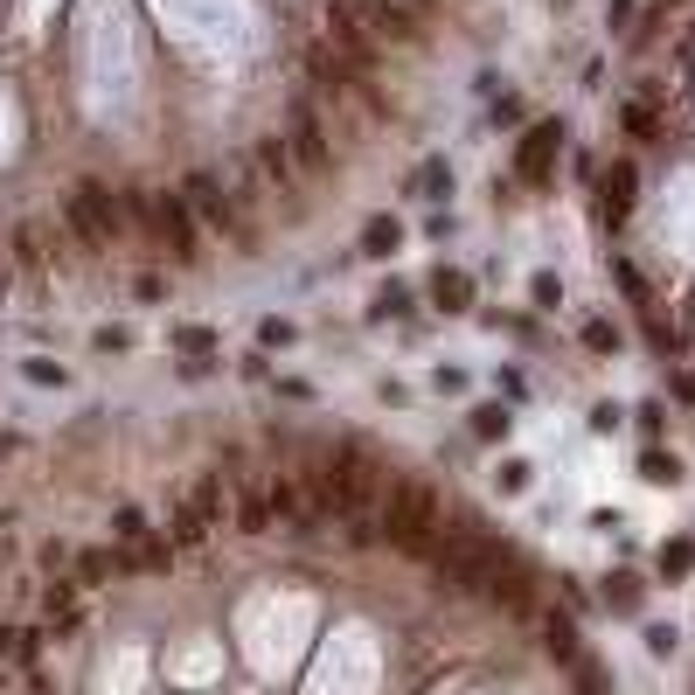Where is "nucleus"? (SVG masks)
<instances>
[{"mask_svg": "<svg viewBox=\"0 0 695 695\" xmlns=\"http://www.w3.org/2000/svg\"><path fill=\"white\" fill-rule=\"evenodd\" d=\"M376 536H383L390 550H404V556H431V550H438V536H445L438 494H431V487H417V480H397V487H390V501H383Z\"/></svg>", "mask_w": 695, "mask_h": 695, "instance_id": "obj_1", "label": "nucleus"}, {"mask_svg": "<svg viewBox=\"0 0 695 695\" xmlns=\"http://www.w3.org/2000/svg\"><path fill=\"white\" fill-rule=\"evenodd\" d=\"M320 473H327V487H334V515H341V522H369V508L383 501V466H376V452L355 445V438H341V445L320 459Z\"/></svg>", "mask_w": 695, "mask_h": 695, "instance_id": "obj_2", "label": "nucleus"}, {"mask_svg": "<svg viewBox=\"0 0 695 695\" xmlns=\"http://www.w3.org/2000/svg\"><path fill=\"white\" fill-rule=\"evenodd\" d=\"M70 230H77L91 251H112L119 230H126V195H112L105 181H77V188H70Z\"/></svg>", "mask_w": 695, "mask_h": 695, "instance_id": "obj_3", "label": "nucleus"}, {"mask_svg": "<svg viewBox=\"0 0 695 695\" xmlns=\"http://www.w3.org/2000/svg\"><path fill=\"white\" fill-rule=\"evenodd\" d=\"M181 202H188V216H202L209 230H223V237H237V244L251 251V223H244L237 195L223 188V174H188V181H181Z\"/></svg>", "mask_w": 695, "mask_h": 695, "instance_id": "obj_4", "label": "nucleus"}, {"mask_svg": "<svg viewBox=\"0 0 695 695\" xmlns=\"http://www.w3.org/2000/svg\"><path fill=\"white\" fill-rule=\"evenodd\" d=\"M285 153H292V167H306V174H320L327 160H334V146H327V126H320V112L299 98L292 105V126H285Z\"/></svg>", "mask_w": 695, "mask_h": 695, "instance_id": "obj_5", "label": "nucleus"}, {"mask_svg": "<svg viewBox=\"0 0 695 695\" xmlns=\"http://www.w3.org/2000/svg\"><path fill=\"white\" fill-rule=\"evenodd\" d=\"M556 146H563V126H529V139H522V153H515V174L529 181V188H543L550 181V167H556Z\"/></svg>", "mask_w": 695, "mask_h": 695, "instance_id": "obj_6", "label": "nucleus"}, {"mask_svg": "<svg viewBox=\"0 0 695 695\" xmlns=\"http://www.w3.org/2000/svg\"><path fill=\"white\" fill-rule=\"evenodd\" d=\"M480 591H487L494 605H508V612H522V619L536 612V584H529V570H522L515 556H501V563H494V577H487Z\"/></svg>", "mask_w": 695, "mask_h": 695, "instance_id": "obj_7", "label": "nucleus"}, {"mask_svg": "<svg viewBox=\"0 0 695 695\" xmlns=\"http://www.w3.org/2000/svg\"><path fill=\"white\" fill-rule=\"evenodd\" d=\"M369 35H390V42H417V28H411V14L404 7H390V0H341Z\"/></svg>", "mask_w": 695, "mask_h": 695, "instance_id": "obj_8", "label": "nucleus"}, {"mask_svg": "<svg viewBox=\"0 0 695 695\" xmlns=\"http://www.w3.org/2000/svg\"><path fill=\"white\" fill-rule=\"evenodd\" d=\"M258 174H265V181H272V195H285V202H292V209H299V181H292V174H299V167H292V153H285V139H258Z\"/></svg>", "mask_w": 695, "mask_h": 695, "instance_id": "obj_9", "label": "nucleus"}, {"mask_svg": "<svg viewBox=\"0 0 695 695\" xmlns=\"http://www.w3.org/2000/svg\"><path fill=\"white\" fill-rule=\"evenodd\" d=\"M633 188H640V174L619 160V167L598 181V216H605V223H626V209H633Z\"/></svg>", "mask_w": 695, "mask_h": 695, "instance_id": "obj_10", "label": "nucleus"}, {"mask_svg": "<svg viewBox=\"0 0 695 695\" xmlns=\"http://www.w3.org/2000/svg\"><path fill=\"white\" fill-rule=\"evenodd\" d=\"M543 647H550V661H570V668L584 661V654H577V626H570L563 612H543Z\"/></svg>", "mask_w": 695, "mask_h": 695, "instance_id": "obj_11", "label": "nucleus"}, {"mask_svg": "<svg viewBox=\"0 0 695 695\" xmlns=\"http://www.w3.org/2000/svg\"><path fill=\"white\" fill-rule=\"evenodd\" d=\"M431 299H438L445 313H466V306H473V278L466 272H438L431 278Z\"/></svg>", "mask_w": 695, "mask_h": 695, "instance_id": "obj_12", "label": "nucleus"}, {"mask_svg": "<svg viewBox=\"0 0 695 695\" xmlns=\"http://www.w3.org/2000/svg\"><path fill=\"white\" fill-rule=\"evenodd\" d=\"M167 556H174V543H160V536H139L133 550L119 556V570H167Z\"/></svg>", "mask_w": 695, "mask_h": 695, "instance_id": "obj_13", "label": "nucleus"}, {"mask_svg": "<svg viewBox=\"0 0 695 695\" xmlns=\"http://www.w3.org/2000/svg\"><path fill=\"white\" fill-rule=\"evenodd\" d=\"M272 494H244V508H237V529H244V536H272Z\"/></svg>", "mask_w": 695, "mask_h": 695, "instance_id": "obj_14", "label": "nucleus"}, {"mask_svg": "<svg viewBox=\"0 0 695 695\" xmlns=\"http://www.w3.org/2000/svg\"><path fill=\"white\" fill-rule=\"evenodd\" d=\"M14 251H21V265H28V272H42V265H49V230H42V223H21Z\"/></svg>", "mask_w": 695, "mask_h": 695, "instance_id": "obj_15", "label": "nucleus"}, {"mask_svg": "<svg viewBox=\"0 0 695 695\" xmlns=\"http://www.w3.org/2000/svg\"><path fill=\"white\" fill-rule=\"evenodd\" d=\"M188 508H195L202 522H216V515H223V473H209V480H202V487L188 494Z\"/></svg>", "mask_w": 695, "mask_h": 695, "instance_id": "obj_16", "label": "nucleus"}, {"mask_svg": "<svg viewBox=\"0 0 695 695\" xmlns=\"http://www.w3.org/2000/svg\"><path fill=\"white\" fill-rule=\"evenodd\" d=\"M640 598H647V591H640V577H626V570H619V577H612V591H605V605H612V612H626V619L640 612Z\"/></svg>", "mask_w": 695, "mask_h": 695, "instance_id": "obj_17", "label": "nucleus"}, {"mask_svg": "<svg viewBox=\"0 0 695 695\" xmlns=\"http://www.w3.org/2000/svg\"><path fill=\"white\" fill-rule=\"evenodd\" d=\"M508 424H515V417L501 411V404H480V411H473V438H487V445H494V438H508Z\"/></svg>", "mask_w": 695, "mask_h": 695, "instance_id": "obj_18", "label": "nucleus"}, {"mask_svg": "<svg viewBox=\"0 0 695 695\" xmlns=\"http://www.w3.org/2000/svg\"><path fill=\"white\" fill-rule=\"evenodd\" d=\"M362 251H369V258H390V251H397V223H390V216H376V223L362 230Z\"/></svg>", "mask_w": 695, "mask_h": 695, "instance_id": "obj_19", "label": "nucleus"}, {"mask_svg": "<svg viewBox=\"0 0 695 695\" xmlns=\"http://www.w3.org/2000/svg\"><path fill=\"white\" fill-rule=\"evenodd\" d=\"M112 536H119V550H133L139 536H153V529H146V515H139V508H119V515H112Z\"/></svg>", "mask_w": 695, "mask_h": 695, "instance_id": "obj_20", "label": "nucleus"}, {"mask_svg": "<svg viewBox=\"0 0 695 695\" xmlns=\"http://www.w3.org/2000/svg\"><path fill=\"white\" fill-rule=\"evenodd\" d=\"M445 188H452V174H445V160H424V167H417V195H424V202H438Z\"/></svg>", "mask_w": 695, "mask_h": 695, "instance_id": "obj_21", "label": "nucleus"}, {"mask_svg": "<svg viewBox=\"0 0 695 695\" xmlns=\"http://www.w3.org/2000/svg\"><path fill=\"white\" fill-rule=\"evenodd\" d=\"M640 480H654V487H675V480H682V466H675L668 452H647V459H640Z\"/></svg>", "mask_w": 695, "mask_h": 695, "instance_id": "obj_22", "label": "nucleus"}, {"mask_svg": "<svg viewBox=\"0 0 695 695\" xmlns=\"http://www.w3.org/2000/svg\"><path fill=\"white\" fill-rule=\"evenodd\" d=\"M202 536H209V522H202L195 508H174V543H181V550H195Z\"/></svg>", "mask_w": 695, "mask_h": 695, "instance_id": "obj_23", "label": "nucleus"}, {"mask_svg": "<svg viewBox=\"0 0 695 695\" xmlns=\"http://www.w3.org/2000/svg\"><path fill=\"white\" fill-rule=\"evenodd\" d=\"M689 570H695V543L682 536V543H668V550H661V577H689Z\"/></svg>", "mask_w": 695, "mask_h": 695, "instance_id": "obj_24", "label": "nucleus"}, {"mask_svg": "<svg viewBox=\"0 0 695 695\" xmlns=\"http://www.w3.org/2000/svg\"><path fill=\"white\" fill-rule=\"evenodd\" d=\"M619 126H626L633 139H654V133H661V119H654V105H626V112H619Z\"/></svg>", "mask_w": 695, "mask_h": 695, "instance_id": "obj_25", "label": "nucleus"}, {"mask_svg": "<svg viewBox=\"0 0 695 695\" xmlns=\"http://www.w3.org/2000/svg\"><path fill=\"white\" fill-rule=\"evenodd\" d=\"M42 605H49V619H70V612H77V591H70V584L56 577V584L42 591Z\"/></svg>", "mask_w": 695, "mask_h": 695, "instance_id": "obj_26", "label": "nucleus"}, {"mask_svg": "<svg viewBox=\"0 0 695 695\" xmlns=\"http://www.w3.org/2000/svg\"><path fill=\"white\" fill-rule=\"evenodd\" d=\"M112 570H119V556H84V563H77V577H84V584H105V577H112Z\"/></svg>", "mask_w": 695, "mask_h": 695, "instance_id": "obj_27", "label": "nucleus"}, {"mask_svg": "<svg viewBox=\"0 0 695 695\" xmlns=\"http://www.w3.org/2000/svg\"><path fill=\"white\" fill-rule=\"evenodd\" d=\"M584 348H598V355H605V348H619V334H612L605 320H591V327H584Z\"/></svg>", "mask_w": 695, "mask_h": 695, "instance_id": "obj_28", "label": "nucleus"}, {"mask_svg": "<svg viewBox=\"0 0 695 695\" xmlns=\"http://www.w3.org/2000/svg\"><path fill=\"white\" fill-rule=\"evenodd\" d=\"M522 487H529V466L508 459V466H501V494H522Z\"/></svg>", "mask_w": 695, "mask_h": 695, "instance_id": "obj_29", "label": "nucleus"}, {"mask_svg": "<svg viewBox=\"0 0 695 695\" xmlns=\"http://www.w3.org/2000/svg\"><path fill=\"white\" fill-rule=\"evenodd\" d=\"M647 654L668 661V654H675V626H647Z\"/></svg>", "mask_w": 695, "mask_h": 695, "instance_id": "obj_30", "label": "nucleus"}, {"mask_svg": "<svg viewBox=\"0 0 695 695\" xmlns=\"http://www.w3.org/2000/svg\"><path fill=\"white\" fill-rule=\"evenodd\" d=\"M376 313H411V292H404V285H390V292L376 299Z\"/></svg>", "mask_w": 695, "mask_h": 695, "instance_id": "obj_31", "label": "nucleus"}, {"mask_svg": "<svg viewBox=\"0 0 695 695\" xmlns=\"http://www.w3.org/2000/svg\"><path fill=\"white\" fill-rule=\"evenodd\" d=\"M417 7H431V0H417Z\"/></svg>", "mask_w": 695, "mask_h": 695, "instance_id": "obj_32", "label": "nucleus"}]
</instances>
